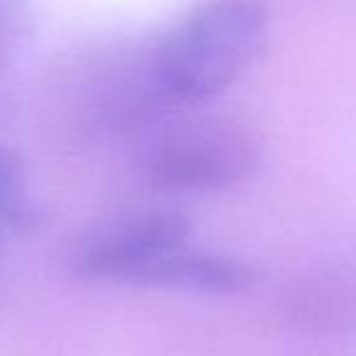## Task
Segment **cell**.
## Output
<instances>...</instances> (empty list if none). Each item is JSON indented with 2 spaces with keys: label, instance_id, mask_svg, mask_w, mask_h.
Returning a JSON list of instances; mask_svg holds the SVG:
<instances>
[{
  "label": "cell",
  "instance_id": "7",
  "mask_svg": "<svg viewBox=\"0 0 356 356\" xmlns=\"http://www.w3.org/2000/svg\"><path fill=\"white\" fill-rule=\"evenodd\" d=\"M37 13L32 0H0V66L13 68L17 56L32 44Z\"/></svg>",
  "mask_w": 356,
  "mask_h": 356
},
{
  "label": "cell",
  "instance_id": "2",
  "mask_svg": "<svg viewBox=\"0 0 356 356\" xmlns=\"http://www.w3.org/2000/svg\"><path fill=\"white\" fill-rule=\"evenodd\" d=\"M259 155V138L248 124L187 107L136 138L134 165L155 192L213 194L245 182Z\"/></svg>",
  "mask_w": 356,
  "mask_h": 356
},
{
  "label": "cell",
  "instance_id": "1",
  "mask_svg": "<svg viewBox=\"0 0 356 356\" xmlns=\"http://www.w3.org/2000/svg\"><path fill=\"white\" fill-rule=\"evenodd\" d=\"M267 32L262 0H204L150 49L160 85L177 107L216 97L252 66Z\"/></svg>",
  "mask_w": 356,
  "mask_h": 356
},
{
  "label": "cell",
  "instance_id": "6",
  "mask_svg": "<svg viewBox=\"0 0 356 356\" xmlns=\"http://www.w3.org/2000/svg\"><path fill=\"white\" fill-rule=\"evenodd\" d=\"M42 207L29 194L22 158L0 143V240L32 233L42 225Z\"/></svg>",
  "mask_w": 356,
  "mask_h": 356
},
{
  "label": "cell",
  "instance_id": "4",
  "mask_svg": "<svg viewBox=\"0 0 356 356\" xmlns=\"http://www.w3.org/2000/svg\"><path fill=\"white\" fill-rule=\"evenodd\" d=\"M254 284L248 262L233 254L189 248L187 243L158 254L127 279L138 289L184 291L202 296H240Z\"/></svg>",
  "mask_w": 356,
  "mask_h": 356
},
{
  "label": "cell",
  "instance_id": "5",
  "mask_svg": "<svg viewBox=\"0 0 356 356\" xmlns=\"http://www.w3.org/2000/svg\"><path fill=\"white\" fill-rule=\"evenodd\" d=\"M289 318L323 334L356 330V272L334 267L303 277L289 293Z\"/></svg>",
  "mask_w": 356,
  "mask_h": 356
},
{
  "label": "cell",
  "instance_id": "8",
  "mask_svg": "<svg viewBox=\"0 0 356 356\" xmlns=\"http://www.w3.org/2000/svg\"><path fill=\"white\" fill-rule=\"evenodd\" d=\"M17 117V95L10 83V68L0 66V129L10 127Z\"/></svg>",
  "mask_w": 356,
  "mask_h": 356
},
{
  "label": "cell",
  "instance_id": "3",
  "mask_svg": "<svg viewBox=\"0 0 356 356\" xmlns=\"http://www.w3.org/2000/svg\"><path fill=\"white\" fill-rule=\"evenodd\" d=\"M189 233L192 220L179 209H129L85 230L68 254V267L88 282L127 284L145 262L189 243Z\"/></svg>",
  "mask_w": 356,
  "mask_h": 356
}]
</instances>
